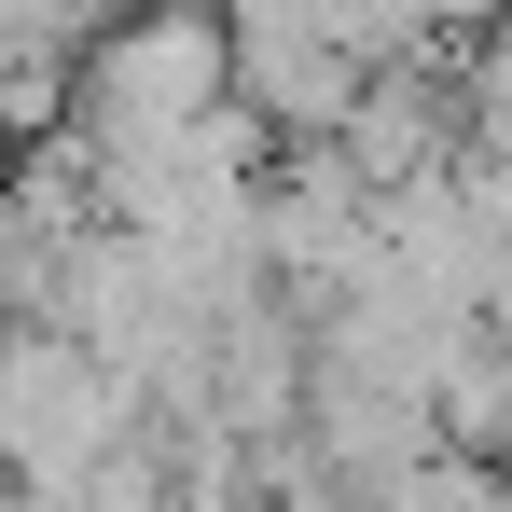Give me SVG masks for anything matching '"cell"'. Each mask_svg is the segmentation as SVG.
<instances>
[{
  "mask_svg": "<svg viewBox=\"0 0 512 512\" xmlns=\"http://www.w3.org/2000/svg\"><path fill=\"white\" fill-rule=\"evenodd\" d=\"M222 111H236V28H208V14H139L84 70V139L97 153H180Z\"/></svg>",
  "mask_w": 512,
  "mask_h": 512,
  "instance_id": "cell-2",
  "label": "cell"
},
{
  "mask_svg": "<svg viewBox=\"0 0 512 512\" xmlns=\"http://www.w3.org/2000/svg\"><path fill=\"white\" fill-rule=\"evenodd\" d=\"M443 457H471V471H512V333H457V360H443Z\"/></svg>",
  "mask_w": 512,
  "mask_h": 512,
  "instance_id": "cell-4",
  "label": "cell"
},
{
  "mask_svg": "<svg viewBox=\"0 0 512 512\" xmlns=\"http://www.w3.org/2000/svg\"><path fill=\"white\" fill-rule=\"evenodd\" d=\"M139 429H153V402H139L125 374H97L70 333H14V346H0V443H14V499L97 485Z\"/></svg>",
  "mask_w": 512,
  "mask_h": 512,
  "instance_id": "cell-1",
  "label": "cell"
},
{
  "mask_svg": "<svg viewBox=\"0 0 512 512\" xmlns=\"http://www.w3.org/2000/svg\"><path fill=\"white\" fill-rule=\"evenodd\" d=\"M236 97L277 125V153H346V125H360L374 70L346 56L319 14H236Z\"/></svg>",
  "mask_w": 512,
  "mask_h": 512,
  "instance_id": "cell-3",
  "label": "cell"
}]
</instances>
